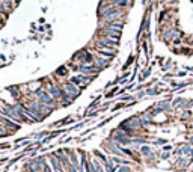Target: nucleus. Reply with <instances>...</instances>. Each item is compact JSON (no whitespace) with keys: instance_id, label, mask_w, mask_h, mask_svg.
I'll return each instance as SVG.
<instances>
[{"instance_id":"27","label":"nucleus","mask_w":193,"mask_h":172,"mask_svg":"<svg viewBox=\"0 0 193 172\" xmlns=\"http://www.w3.org/2000/svg\"><path fill=\"white\" fill-rule=\"evenodd\" d=\"M188 116H190V112H184L181 118H182V119H185V118H188Z\"/></svg>"},{"instance_id":"26","label":"nucleus","mask_w":193,"mask_h":172,"mask_svg":"<svg viewBox=\"0 0 193 172\" xmlns=\"http://www.w3.org/2000/svg\"><path fill=\"white\" fill-rule=\"evenodd\" d=\"M170 149H172L170 145H164V146H163V151H169V152H170Z\"/></svg>"},{"instance_id":"11","label":"nucleus","mask_w":193,"mask_h":172,"mask_svg":"<svg viewBox=\"0 0 193 172\" xmlns=\"http://www.w3.org/2000/svg\"><path fill=\"white\" fill-rule=\"evenodd\" d=\"M93 155H95L96 158H98V160H101V163H103V164H106V163L109 161V158H107V157H106V155L103 154V152H100V151H96V149L93 151Z\"/></svg>"},{"instance_id":"12","label":"nucleus","mask_w":193,"mask_h":172,"mask_svg":"<svg viewBox=\"0 0 193 172\" xmlns=\"http://www.w3.org/2000/svg\"><path fill=\"white\" fill-rule=\"evenodd\" d=\"M113 3L118 6V8H124L128 5V0H113Z\"/></svg>"},{"instance_id":"3","label":"nucleus","mask_w":193,"mask_h":172,"mask_svg":"<svg viewBox=\"0 0 193 172\" xmlns=\"http://www.w3.org/2000/svg\"><path fill=\"white\" fill-rule=\"evenodd\" d=\"M78 71L83 74V75H86V74H98L100 71H101V68L100 66H96V65H80L78 66Z\"/></svg>"},{"instance_id":"18","label":"nucleus","mask_w":193,"mask_h":172,"mask_svg":"<svg viewBox=\"0 0 193 172\" xmlns=\"http://www.w3.org/2000/svg\"><path fill=\"white\" fill-rule=\"evenodd\" d=\"M169 157H170V152H169V151H164V152L160 154V158H161V160H167Z\"/></svg>"},{"instance_id":"15","label":"nucleus","mask_w":193,"mask_h":172,"mask_svg":"<svg viewBox=\"0 0 193 172\" xmlns=\"http://www.w3.org/2000/svg\"><path fill=\"white\" fill-rule=\"evenodd\" d=\"M47 136H48V131H41V133H36L33 137H35V139H38V140H42V139H44V137H47Z\"/></svg>"},{"instance_id":"14","label":"nucleus","mask_w":193,"mask_h":172,"mask_svg":"<svg viewBox=\"0 0 193 172\" xmlns=\"http://www.w3.org/2000/svg\"><path fill=\"white\" fill-rule=\"evenodd\" d=\"M56 74H57V75H66V74H68V68H66V66H60V68H57Z\"/></svg>"},{"instance_id":"20","label":"nucleus","mask_w":193,"mask_h":172,"mask_svg":"<svg viewBox=\"0 0 193 172\" xmlns=\"http://www.w3.org/2000/svg\"><path fill=\"white\" fill-rule=\"evenodd\" d=\"M65 170H68V172H78V169H77L75 166H72V164H69V166H68Z\"/></svg>"},{"instance_id":"16","label":"nucleus","mask_w":193,"mask_h":172,"mask_svg":"<svg viewBox=\"0 0 193 172\" xmlns=\"http://www.w3.org/2000/svg\"><path fill=\"white\" fill-rule=\"evenodd\" d=\"M152 143H154V145H164V143H167V140H166V139H161V137H158V139H155Z\"/></svg>"},{"instance_id":"21","label":"nucleus","mask_w":193,"mask_h":172,"mask_svg":"<svg viewBox=\"0 0 193 172\" xmlns=\"http://www.w3.org/2000/svg\"><path fill=\"white\" fill-rule=\"evenodd\" d=\"M122 107H125V104H124V103H118V104H116V106H115L112 110H118V109H122Z\"/></svg>"},{"instance_id":"30","label":"nucleus","mask_w":193,"mask_h":172,"mask_svg":"<svg viewBox=\"0 0 193 172\" xmlns=\"http://www.w3.org/2000/svg\"><path fill=\"white\" fill-rule=\"evenodd\" d=\"M191 172H193V166H191Z\"/></svg>"},{"instance_id":"32","label":"nucleus","mask_w":193,"mask_h":172,"mask_svg":"<svg viewBox=\"0 0 193 172\" xmlns=\"http://www.w3.org/2000/svg\"><path fill=\"white\" fill-rule=\"evenodd\" d=\"M191 2H193V0H191Z\"/></svg>"},{"instance_id":"4","label":"nucleus","mask_w":193,"mask_h":172,"mask_svg":"<svg viewBox=\"0 0 193 172\" xmlns=\"http://www.w3.org/2000/svg\"><path fill=\"white\" fill-rule=\"evenodd\" d=\"M47 92H48V94H50L56 101H57V100H60V98H62V92H63V91H62L60 86H56V84L50 83V84H48V91H47Z\"/></svg>"},{"instance_id":"8","label":"nucleus","mask_w":193,"mask_h":172,"mask_svg":"<svg viewBox=\"0 0 193 172\" xmlns=\"http://www.w3.org/2000/svg\"><path fill=\"white\" fill-rule=\"evenodd\" d=\"M110 160H112L113 163H116L118 166H130V164H131V161H130L128 158H125V157H118V155H112V157H110Z\"/></svg>"},{"instance_id":"2","label":"nucleus","mask_w":193,"mask_h":172,"mask_svg":"<svg viewBox=\"0 0 193 172\" xmlns=\"http://www.w3.org/2000/svg\"><path fill=\"white\" fill-rule=\"evenodd\" d=\"M62 89H63V92H65L71 100H74L75 97H78V95H80V88H78L77 84L71 83V81L63 83V84H62Z\"/></svg>"},{"instance_id":"29","label":"nucleus","mask_w":193,"mask_h":172,"mask_svg":"<svg viewBox=\"0 0 193 172\" xmlns=\"http://www.w3.org/2000/svg\"><path fill=\"white\" fill-rule=\"evenodd\" d=\"M188 143H190V145H193V136H190V137H188Z\"/></svg>"},{"instance_id":"33","label":"nucleus","mask_w":193,"mask_h":172,"mask_svg":"<svg viewBox=\"0 0 193 172\" xmlns=\"http://www.w3.org/2000/svg\"><path fill=\"white\" fill-rule=\"evenodd\" d=\"M0 164H2V163H0Z\"/></svg>"},{"instance_id":"23","label":"nucleus","mask_w":193,"mask_h":172,"mask_svg":"<svg viewBox=\"0 0 193 172\" xmlns=\"http://www.w3.org/2000/svg\"><path fill=\"white\" fill-rule=\"evenodd\" d=\"M148 75H149V69H145V71L142 72V77H140V78H146Z\"/></svg>"},{"instance_id":"17","label":"nucleus","mask_w":193,"mask_h":172,"mask_svg":"<svg viewBox=\"0 0 193 172\" xmlns=\"http://www.w3.org/2000/svg\"><path fill=\"white\" fill-rule=\"evenodd\" d=\"M116 172H131V167L130 166H119Z\"/></svg>"},{"instance_id":"22","label":"nucleus","mask_w":193,"mask_h":172,"mask_svg":"<svg viewBox=\"0 0 193 172\" xmlns=\"http://www.w3.org/2000/svg\"><path fill=\"white\" fill-rule=\"evenodd\" d=\"M133 60H134V57H133V56H130V57H128V60H127V63L124 65V68H127V66H128V65H130Z\"/></svg>"},{"instance_id":"10","label":"nucleus","mask_w":193,"mask_h":172,"mask_svg":"<svg viewBox=\"0 0 193 172\" xmlns=\"http://www.w3.org/2000/svg\"><path fill=\"white\" fill-rule=\"evenodd\" d=\"M90 161H92V164H93L95 172H106V169H104V166H103L101 161H98L96 158H93V160H90Z\"/></svg>"},{"instance_id":"28","label":"nucleus","mask_w":193,"mask_h":172,"mask_svg":"<svg viewBox=\"0 0 193 172\" xmlns=\"http://www.w3.org/2000/svg\"><path fill=\"white\" fill-rule=\"evenodd\" d=\"M143 95H146V94H145V92H139V94H137V97H139V98H142Z\"/></svg>"},{"instance_id":"5","label":"nucleus","mask_w":193,"mask_h":172,"mask_svg":"<svg viewBox=\"0 0 193 172\" xmlns=\"http://www.w3.org/2000/svg\"><path fill=\"white\" fill-rule=\"evenodd\" d=\"M93 62H95L96 66H100V68L103 69L104 66L110 65V57H109V56H103V54H96V56L93 57Z\"/></svg>"},{"instance_id":"25","label":"nucleus","mask_w":193,"mask_h":172,"mask_svg":"<svg viewBox=\"0 0 193 172\" xmlns=\"http://www.w3.org/2000/svg\"><path fill=\"white\" fill-rule=\"evenodd\" d=\"M5 148H11V145L9 143H2L0 145V149H5Z\"/></svg>"},{"instance_id":"24","label":"nucleus","mask_w":193,"mask_h":172,"mask_svg":"<svg viewBox=\"0 0 193 172\" xmlns=\"http://www.w3.org/2000/svg\"><path fill=\"white\" fill-rule=\"evenodd\" d=\"M121 100H122V101H130V100H133V97H131V95H125V97H122Z\"/></svg>"},{"instance_id":"13","label":"nucleus","mask_w":193,"mask_h":172,"mask_svg":"<svg viewBox=\"0 0 193 172\" xmlns=\"http://www.w3.org/2000/svg\"><path fill=\"white\" fill-rule=\"evenodd\" d=\"M145 94H146V95H158V94H160V91H158L157 88H149V89H146V91H145Z\"/></svg>"},{"instance_id":"31","label":"nucleus","mask_w":193,"mask_h":172,"mask_svg":"<svg viewBox=\"0 0 193 172\" xmlns=\"http://www.w3.org/2000/svg\"><path fill=\"white\" fill-rule=\"evenodd\" d=\"M158 2H163V0H158Z\"/></svg>"},{"instance_id":"19","label":"nucleus","mask_w":193,"mask_h":172,"mask_svg":"<svg viewBox=\"0 0 193 172\" xmlns=\"http://www.w3.org/2000/svg\"><path fill=\"white\" fill-rule=\"evenodd\" d=\"M116 92H118V88H113V89H112L110 92H107V95H106V98H112V97H113V95H115Z\"/></svg>"},{"instance_id":"9","label":"nucleus","mask_w":193,"mask_h":172,"mask_svg":"<svg viewBox=\"0 0 193 172\" xmlns=\"http://www.w3.org/2000/svg\"><path fill=\"white\" fill-rule=\"evenodd\" d=\"M188 163H191V161L187 158V155H179L178 160H176V166H178V167H185Z\"/></svg>"},{"instance_id":"6","label":"nucleus","mask_w":193,"mask_h":172,"mask_svg":"<svg viewBox=\"0 0 193 172\" xmlns=\"http://www.w3.org/2000/svg\"><path fill=\"white\" fill-rule=\"evenodd\" d=\"M140 154L145 157V158H148V160H151V158H154L155 157V154H154V151H152V148L149 146V145H140Z\"/></svg>"},{"instance_id":"7","label":"nucleus","mask_w":193,"mask_h":172,"mask_svg":"<svg viewBox=\"0 0 193 172\" xmlns=\"http://www.w3.org/2000/svg\"><path fill=\"white\" fill-rule=\"evenodd\" d=\"M93 77H86V75H72L71 78H69V81L71 83H74V84H87V81H90Z\"/></svg>"},{"instance_id":"1","label":"nucleus","mask_w":193,"mask_h":172,"mask_svg":"<svg viewBox=\"0 0 193 172\" xmlns=\"http://www.w3.org/2000/svg\"><path fill=\"white\" fill-rule=\"evenodd\" d=\"M33 95H35V98L38 100V101H41L42 104H45V106H48L50 109H56V100L45 91V89H42V88H38L36 91H33Z\"/></svg>"}]
</instances>
